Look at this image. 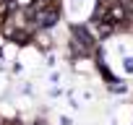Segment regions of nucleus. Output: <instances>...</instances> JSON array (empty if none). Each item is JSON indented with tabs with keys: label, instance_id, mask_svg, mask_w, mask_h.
<instances>
[{
	"label": "nucleus",
	"instance_id": "3",
	"mask_svg": "<svg viewBox=\"0 0 133 125\" xmlns=\"http://www.w3.org/2000/svg\"><path fill=\"white\" fill-rule=\"evenodd\" d=\"M123 18H125V11H123V5H112V8H110V13H107L102 21H107V24H112V26H115V24H120Z\"/></svg>",
	"mask_w": 133,
	"mask_h": 125
},
{
	"label": "nucleus",
	"instance_id": "2",
	"mask_svg": "<svg viewBox=\"0 0 133 125\" xmlns=\"http://www.w3.org/2000/svg\"><path fill=\"white\" fill-rule=\"evenodd\" d=\"M73 37H76V44H73V50L78 52V55H89L91 52V37L86 34V29H73Z\"/></svg>",
	"mask_w": 133,
	"mask_h": 125
},
{
	"label": "nucleus",
	"instance_id": "1",
	"mask_svg": "<svg viewBox=\"0 0 133 125\" xmlns=\"http://www.w3.org/2000/svg\"><path fill=\"white\" fill-rule=\"evenodd\" d=\"M29 18H34V24H37L39 29H50V26L57 21V11H55V8H44V11L29 8Z\"/></svg>",
	"mask_w": 133,
	"mask_h": 125
}]
</instances>
